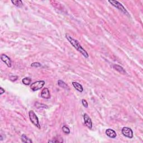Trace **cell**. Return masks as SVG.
Wrapping results in <instances>:
<instances>
[{"mask_svg": "<svg viewBox=\"0 0 143 143\" xmlns=\"http://www.w3.org/2000/svg\"><path fill=\"white\" fill-rule=\"evenodd\" d=\"M66 38L68 40V41L70 43V44H71L77 51H78L79 53H81V54H82V55H83L86 58H88L89 55H88L87 51H86L85 49L83 48V47L81 46L80 43H79L77 40L72 38L70 35L67 34H66Z\"/></svg>", "mask_w": 143, "mask_h": 143, "instance_id": "cell-1", "label": "cell"}, {"mask_svg": "<svg viewBox=\"0 0 143 143\" xmlns=\"http://www.w3.org/2000/svg\"><path fill=\"white\" fill-rule=\"evenodd\" d=\"M29 116L30 120L31 123H32L35 126H36L38 129L41 128V126H40L39 123V119L38 116H36V115L35 114L34 111L33 110L30 111L29 112Z\"/></svg>", "mask_w": 143, "mask_h": 143, "instance_id": "cell-2", "label": "cell"}, {"mask_svg": "<svg viewBox=\"0 0 143 143\" xmlns=\"http://www.w3.org/2000/svg\"><path fill=\"white\" fill-rule=\"evenodd\" d=\"M109 2L113 6L115 7H116V8H117L118 10H119L120 11H121L123 12L124 14H126L127 15H129L128 11H127L126 8L124 7V6H123L121 3H120L119 2H118L117 1H115V0H112V1H109Z\"/></svg>", "mask_w": 143, "mask_h": 143, "instance_id": "cell-3", "label": "cell"}, {"mask_svg": "<svg viewBox=\"0 0 143 143\" xmlns=\"http://www.w3.org/2000/svg\"><path fill=\"white\" fill-rule=\"evenodd\" d=\"M45 81H38L36 82L33 83L30 86V88L33 91H38L39 89H40L41 88L44 87L45 85Z\"/></svg>", "mask_w": 143, "mask_h": 143, "instance_id": "cell-4", "label": "cell"}, {"mask_svg": "<svg viewBox=\"0 0 143 143\" xmlns=\"http://www.w3.org/2000/svg\"><path fill=\"white\" fill-rule=\"evenodd\" d=\"M122 134L125 137H128V138L132 139L133 137V131L131 130V129L128 127H123L121 130Z\"/></svg>", "mask_w": 143, "mask_h": 143, "instance_id": "cell-5", "label": "cell"}, {"mask_svg": "<svg viewBox=\"0 0 143 143\" xmlns=\"http://www.w3.org/2000/svg\"><path fill=\"white\" fill-rule=\"evenodd\" d=\"M83 119L84 121V123H85L86 126L89 129H92V121L91 118L89 117V116H88V115L87 114H84L83 115Z\"/></svg>", "mask_w": 143, "mask_h": 143, "instance_id": "cell-6", "label": "cell"}, {"mask_svg": "<svg viewBox=\"0 0 143 143\" xmlns=\"http://www.w3.org/2000/svg\"><path fill=\"white\" fill-rule=\"evenodd\" d=\"M1 59L2 61H3L7 65V66L8 67H9V68L11 67L12 61L9 56L6 55V54H2L1 55Z\"/></svg>", "mask_w": 143, "mask_h": 143, "instance_id": "cell-7", "label": "cell"}, {"mask_svg": "<svg viewBox=\"0 0 143 143\" xmlns=\"http://www.w3.org/2000/svg\"><path fill=\"white\" fill-rule=\"evenodd\" d=\"M41 97L45 99H49L50 98V93L48 88H44L41 91Z\"/></svg>", "mask_w": 143, "mask_h": 143, "instance_id": "cell-8", "label": "cell"}, {"mask_svg": "<svg viewBox=\"0 0 143 143\" xmlns=\"http://www.w3.org/2000/svg\"><path fill=\"white\" fill-rule=\"evenodd\" d=\"M105 133L106 134L107 136L110 137L111 138L114 139L117 136V134H116V132H115V131L111 129H107L106 130Z\"/></svg>", "mask_w": 143, "mask_h": 143, "instance_id": "cell-9", "label": "cell"}, {"mask_svg": "<svg viewBox=\"0 0 143 143\" xmlns=\"http://www.w3.org/2000/svg\"><path fill=\"white\" fill-rule=\"evenodd\" d=\"M72 84H73L74 88H75L77 91L80 92H82L83 91V88L82 86L81 85L80 83H79L78 82H72Z\"/></svg>", "mask_w": 143, "mask_h": 143, "instance_id": "cell-10", "label": "cell"}, {"mask_svg": "<svg viewBox=\"0 0 143 143\" xmlns=\"http://www.w3.org/2000/svg\"><path fill=\"white\" fill-rule=\"evenodd\" d=\"M113 67H114V68L116 70H117V72H119V73H120L121 74H123V75H125V74L126 73V72L124 70V69H123L121 66H119V65L115 64V65H114V66Z\"/></svg>", "mask_w": 143, "mask_h": 143, "instance_id": "cell-11", "label": "cell"}, {"mask_svg": "<svg viewBox=\"0 0 143 143\" xmlns=\"http://www.w3.org/2000/svg\"><path fill=\"white\" fill-rule=\"evenodd\" d=\"M21 141L23 143H33V141L31 139H29V137L26 136L25 135V134H22L21 135Z\"/></svg>", "mask_w": 143, "mask_h": 143, "instance_id": "cell-12", "label": "cell"}, {"mask_svg": "<svg viewBox=\"0 0 143 143\" xmlns=\"http://www.w3.org/2000/svg\"><path fill=\"white\" fill-rule=\"evenodd\" d=\"M11 2L17 7H21L23 6V3L21 0H17V1H11Z\"/></svg>", "mask_w": 143, "mask_h": 143, "instance_id": "cell-13", "label": "cell"}, {"mask_svg": "<svg viewBox=\"0 0 143 143\" xmlns=\"http://www.w3.org/2000/svg\"><path fill=\"white\" fill-rule=\"evenodd\" d=\"M58 84L60 87L64 88V89H66V88H68V85H67V84L64 82V81H63L61 80H58Z\"/></svg>", "mask_w": 143, "mask_h": 143, "instance_id": "cell-14", "label": "cell"}, {"mask_svg": "<svg viewBox=\"0 0 143 143\" xmlns=\"http://www.w3.org/2000/svg\"><path fill=\"white\" fill-rule=\"evenodd\" d=\"M22 82L25 84V85L28 86L31 83V79L29 77H25L22 79Z\"/></svg>", "mask_w": 143, "mask_h": 143, "instance_id": "cell-15", "label": "cell"}, {"mask_svg": "<svg viewBox=\"0 0 143 143\" xmlns=\"http://www.w3.org/2000/svg\"><path fill=\"white\" fill-rule=\"evenodd\" d=\"M61 129H62L63 132L66 134H70V131L69 128L67 126H66V125H64V126L62 127V128H61Z\"/></svg>", "mask_w": 143, "mask_h": 143, "instance_id": "cell-16", "label": "cell"}, {"mask_svg": "<svg viewBox=\"0 0 143 143\" xmlns=\"http://www.w3.org/2000/svg\"><path fill=\"white\" fill-rule=\"evenodd\" d=\"M31 67H36V68H38V67H41V64L39 62H34L31 64Z\"/></svg>", "mask_w": 143, "mask_h": 143, "instance_id": "cell-17", "label": "cell"}, {"mask_svg": "<svg viewBox=\"0 0 143 143\" xmlns=\"http://www.w3.org/2000/svg\"><path fill=\"white\" fill-rule=\"evenodd\" d=\"M19 78L18 76L17 75H12V76H10L9 77V79H10V81H11L12 82H15L16 80H17Z\"/></svg>", "mask_w": 143, "mask_h": 143, "instance_id": "cell-18", "label": "cell"}, {"mask_svg": "<svg viewBox=\"0 0 143 143\" xmlns=\"http://www.w3.org/2000/svg\"><path fill=\"white\" fill-rule=\"evenodd\" d=\"M82 103L83 106L85 107V108H87L88 106V102L87 101L84 99H83L82 100Z\"/></svg>", "mask_w": 143, "mask_h": 143, "instance_id": "cell-19", "label": "cell"}, {"mask_svg": "<svg viewBox=\"0 0 143 143\" xmlns=\"http://www.w3.org/2000/svg\"><path fill=\"white\" fill-rule=\"evenodd\" d=\"M5 89L2 87H0V95H2L3 93H5Z\"/></svg>", "mask_w": 143, "mask_h": 143, "instance_id": "cell-20", "label": "cell"}, {"mask_svg": "<svg viewBox=\"0 0 143 143\" xmlns=\"http://www.w3.org/2000/svg\"><path fill=\"white\" fill-rule=\"evenodd\" d=\"M57 142H59V141H58V140H49V141H48V143H57Z\"/></svg>", "mask_w": 143, "mask_h": 143, "instance_id": "cell-21", "label": "cell"}]
</instances>
